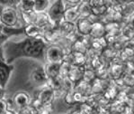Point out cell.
I'll return each mask as SVG.
<instances>
[{
	"label": "cell",
	"mask_w": 134,
	"mask_h": 114,
	"mask_svg": "<svg viewBox=\"0 0 134 114\" xmlns=\"http://www.w3.org/2000/svg\"><path fill=\"white\" fill-rule=\"evenodd\" d=\"M46 42L43 38H28L23 44V52L30 57H38L42 54Z\"/></svg>",
	"instance_id": "6da1fadb"
},
{
	"label": "cell",
	"mask_w": 134,
	"mask_h": 114,
	"mask_svg": "<svg viewBox=\"0 0 134 114\" xmlns=\"http://www.w3.org/2000/svg\"><path fill=\"white\" fill-rule=\"evenodd\" d=\"M66 8L67 7L65 5V2L62 0H57L52 4H51L48 11L46 12L51 22H52L56 26H58L60 22H62Z\"/></svg>",
	"instance_id": "7a4b0ae2"
},
{
	"label": "cell",
	"mask_w": 134,
	"mask_h": 114,
	"mask_svg": "<svg viewBox=\"0 0 134 114\" xmlns=\"http://www.w3.org/2000/svg\"><path fill=\"white\" fill-rule=\"evenodd\" d=\"M19 16H18L17 10L12 7H5L1 16H0V23L4 26L8 27H14L18 24Z\"/></svg>",
	"instance_id": "3957f363"
},
{
	"label": "cell",
	"mask_w": 134,
	"mask_h": 114,
	"mask_svg": "<svg viewBox=\"0 0 134 114\" xmlns=\"http://www.w3.org/2000/svg\"><path fill=\"white\" fill-rule=\"evenodd\" d=\"M45 59L47 63H61L64 60V53L61 45L53 43L49 46L45 52Z\"/></svg>",
	"instance_id": "277c9868"
},
{
	"label": "cell",
	"mask_w": 134,
	"mask_h": 114,
	"mask_svg": "<svg viewBox=\"0 0 134 114\" xmlns=\"http://www.w3.org/2000/svg\"><path fill=\"white\" fill-rule=\"evenodd\" d=\"M55 92L49 86L44 85L43 88L40 91L36 97V100L39 101L42 104H52L55 100Z\"/></svg>",
	"instance_id": "5b68a950"
},
{
	"label": "cell",
	"mask_w": 134,
	"mask_h": 114,
	"mask_svg": "<svg viewBox=\"0 0 134 114\" xmlns=\"http://www.w3.org/2000/svg\"><path fill=\"white\" fill-rule=\"evenodd\" d=\"M77 34L81 36H88L91 32L93 22L89 18H79L75 24Z\"/></svg>",
	"instance_id": "8992f818"
},
{
	"label": "cell",
	"mask_w": 134,
	"mask_h": 114,
	"mask_svg": "<svg viewBox=\"0 0 134 114\" xmlns=\"http://www.w3.org/2000/svg\"><path fill=\"white\" fill-rule=\"evenodd\" d=\"M31 80L34 82L35 84L38 85H46L47 82H48V76L46 75V72L44 71V68L43 67H35L32 71L30 74Z\"/></svg>",
	"instance_id": "52a82bcc"
},
{
	"label": "cell",
	"mask_w": 134,
	"mask_h": 114,
	"mask_svg": "<svg viewBox=\"0 0 134 114\" xmlns=\"http://www.w3.org/2000/svg\"><path fill=\"white\" fill-rule=\"evenodd\" d=\"M13 71V66L8 65L3 61H0V88L5 90Z\"/></svg>",
	"instance_id": "ba28073f"
},
{
	"label": "cell",
	"mask_w": 134,
	"mask_h": 114,
	"mask_svg": "<svg viewBox=\"0 0 134 114\" xmlns=\"http://www.w3.org/2000/svg\"><path fill=\"white\" fill-rule=\"evenodd\" d=\"M13 101L14 105L19 108V110L24 109V108L31 105L32 103V99H31L30 95L25 92H16L13 98Z\"/></svg>",
	"instance_id": "9c48e42d"
},
{
	"label": "cell",
	"mask_w": 134,
	"mask_h": 114,
	"mask_svg": "<svg viewBox=\"0 0 134 114\" xmlns=\"http://www.w3.org/2000/svg\"><path fill=\"white\" fill-rule=\"evenodd\" d=\"M106 36L105 26L102 22L97 21L93 23L91 32L89 34V36L92 39H100Z\"/></svg>",
	"instance_id": "30bf717a"
},
{
	"label": "cell",
	"mask_w": 134,
	"mask_h": 114,
	"mask_svg": "<svg viewBox=\"0 0 134 114\" xmlns=\"http://www.w3.org/2000/svg\"><path fill=\"white\" fill-rule=\"evenodd\" d=\"M84 71H85V67L71 65L68 78H69V80H70L71 82L76 85V84L78 83L79 82H81L82 79H83Z\"/></svg>",
	"instance_id": "8fae6325"
},
{
	"label": "cell",
	"mask_w": 134,
	"mask_h": 114,
	"mask_svg": "<svg viewBox=\"0 0 134 114\" xmlns=\"http://www.w3.org/2000/svg\"><path fill=\"white\" fill-rule=\"evenodd\" d=\"M80 18L79 13H78L77 7H67L65 10L63 16V21L70 23V24H76V22Z\"/></svg>",
	"instance_id": "7c38bea8"
},
{
	"label": "cell",
	"mask_w": 134,
	"mask_h": 114,
	"mask_svg": "<svg viewBox=\"0 0 134 114\" xmlns=\"http://www.w3.org/2000/svg\"><path fill=\"white\" fill-rule=\"evenodd\" d=\"M44 71L46 72V75L48 78H56L59 76V68H60V63H46L43 66Z\"/></svg>",
	"instance_id": "4fadbf2b"
},
{
	"label": "cell",
	"mask_w": 134,
	"mask_h": 114,
	"mask_svg": "<svg viewBox=\"0 0 134 114\" xmlns=\"http://www.w3.org/2000/svg\"><path fill=\"white\" fill-rule=\"evenodd\" d=\"M31 105H32V106L35 108V110L39 114H52L53 112L52 104H49V105L42 104L39 101H37L36 99L32 101Z\"/></svg>",
	"instance_id": "5bb4252c"
},
{
	"label": "cell",
	"mask_w": 134,
	"mask_h": 114,
	"mask_svg": "<svg viewBox=\"0 0 134 114\" xmlns=\"http://www.w3.org/2000/svg\"><path fill=\"white\" fill-rule=\"evenodd\" d=\"M77 9L80 18H89L92 16V9L88 1H81Z\"/></svg>",
	"instance_id": "9a60e30c"
},
{
	"label": "cell",
	"mask_w": 134,
	"mask_h": 114,
	"mask_svg": "<svg viewBox=\"0 0 134 114\" xmlns=\"http://www.w3.org/2000/svg\"><path fill=\"white\" fill-rule=\"evenodd\" d=\"M121 14L122 19H126V21L134 14V2H126V4H121Z\"/></svg>",
	"instance_id": "2e32d148"
},
{
	"label": "cell",
	"mask_w": 134,
	"mask_h": 114,
	"mask_svg": "<svg viewBox=\"0 0 134 114\" xmlns=\"http://www.w3.org/2000/svg\"><path fill=\"white\" fill-rule=\"evenodd\" d=\"M25 34L29 38H43L42 29L34 26V24H31V26H26Z\"/></svg>",
	"instance_id": "e0dca14e"
},
{
	"label": "cell",
	"mask_w": 134,
	"mask_h": 114,
	"mask_svg": "<svg viewBox=\"0 0 134 114\" xmlns=\"http://www.w3.org/2000/svg\"><path fill=\"white\" fill-rule=\"evenodd\" d=\"M49 6H51V2L48 0H36L34 1V11L37 14L46 13Z\"/></svg>",
	"instance_id": "ac0fdd59"
},
{
	"label": "cell",
	"mask_w": 134,
	"mask_h": 114,
	"mask_svg": "<svg viewBox=\"0 0 134 114\" xmlns=\"http://www.w3.org/2000/svg\"><path fill=\"white\" fill-rule=\"evenodd\" d=\"M49 23H51V20H49L47 13L37 14V17H36L34 26H38V27L42 29V28H44L46 26H48Z\"/></svg>",
	"instance_id": "d6986e66"
},
{
	"label": "cell",
	"mask_w": 134,
	"mask_h": 114,
	"mask_svg": "<svg viewBox=\"0 0 134 114\" xmlns=\"http://www.w3.org/2000/svg\"><path fill=\"white\" fill-rule=\"evenodd\" d=\"M21 16L27 26L35 24V20L37 17V13L34 11H28V12H21Z\"/></svg>",
	"instance_id": "ffe728a7"
},
{
	"label": "cell",
	"mask_w": 134,
	"mask_h": 114,
	"mask_svg": "<svg viewBox=\"0 0 134 114\" xmlns=\"http://www.w3.org/2000/svg\"><path fill=\"white\" fill-rule=\"evenodd\" d=\"M96 79V71H94L93 69H88V68H85V71H84L83 74V79L82 81L87 82V83L91 84Z\"/></svg>",
	"instance_id": "44dd1931"
},
{
	"label": "cell",
	"mask_w": 134,
	"mask_h": 114,
	"mask_svg": "<svg viewBox=\"0 0 134 114\" xmlns=\"http://www.w3.org/2000/svg\"><path fill=\"white\" fill-rule=\"evenodd\" d=\"M34 0H22L19 2L20 12H28L34 11Z\"/></svg>",
	"instance_id": "7402d4cb"
},
{
	"label": "cell",
	"mask_w": 134,
	"mask_h": 114,
	"mask_svg": "<svg viewBox=\"0 0 134 114\" xmlns=\"http://www.w3.org/2000/svg\"><path fill=\"white\" fill-rule=\"evenodd\" d=\"M122 52L127 55L128 58L134 56V40L131 39L130 41H127L123 45Z\"/></svg>",
	"instance_id": "603a6c76"
},
{
	"label": "cell",
	"mask_w": 134,
	"mask_h": 114,
	"mask_svg": "<svg viewBox=\"0 0 134 114\" xmlns=\"http://www.w3.org/2000/svg\"><path fill=\"white\" fill-rule=\"evenodd\" d=\"M123 85L128 88L134 87V73H124L121 77Z\"/></svg>",
	"instance_id": "cb8c5ba5"
},
{
	"label": "cell",
	"mask_w": 134,
	"mask_h": 114,
	"mask_svg": "<svg viewBox=\"0 0 134 114\" xmlns=\"http://www.w3.org/2000/svg\"><path fill=\"white\" fill-rule=\"evenodd\" d=\"M70 67H71L70 63H67V62H62L60 63V68H59V77L62 79L68 78Z\"/></svg>",
	"instance_id": "d4e9b609"
},
{
	"label": "cell",
	"mask_w": 134,
	"mask_h": 114,
	"mask_svg": "<svg viewBox=\"0 0 134 114\" xmlns=\"http://www.w3.org/2000/svg\"><path fill=\"white\" fill-rule=\"evenodd\" d=\"M124 67V73H134V62L128 60L123 63Z\"/></svg>",
	"instance_id": "484cf974"
},
{
	"label": "cell",
	"mask_w": 134,
	"mask_h": 114,
	"mask_svg": "<svg viewBox=\"0 0 134 114\" xmlns=\"http://www.w3.org/2000/svg\"><path fill=\"white\" fill-rule=\"evenodd\" d=\"M18 114H39V113L37 112L35 108L32 106V105H29V106L20 110Z\"/></svg>",
	"instance_id": "4316f807"
},
{
	"label": "cell",
	"mask_w": 134,
	"mask_h": 114,
	"mask_svg": "<svg viewBox=\"0 0 134 114\" xmlns=\"http://www.w3.org/2000/svg\"><path fill=\"white\" fill-rule=\"evenodd\" d=\"M64 99H65V101L68 104H74V103H76L75 100H74V90L66 92L65 95H64Z\"/></svg>",
	"instance_id": "83f0119b"
},
{
	"label": "cell",
	"mask_w": 134,
	"mask_h": 114,
	"mask_svg": "<svg viewBox=\"0 0 134 114\" xmlns=\"http://www.w3.org/2000/svg\"><path fill=\"white\" fill-rule=\"evenodd\" d=\"M8 105L7 102L5 100H0V114H3L4 112H5L7 111H8Z\"/></svg>",
	"instance_id": "f1b7e54d"
},
{
	"label": "cell",
	"mask_w": 134,
	"mask_h": 114,
	"mask_svg": "<svg viewBox=\"0 0 134 114\" xmlns=\"http://www.w3.org/2000/svg\"><path fill=\"white\" fill-rule=\"evenodd\" d=\"M126 24H127L128 26H129L131 29H132V31L134 32V14H132V16H131V17H130L129 19L127 20Z\"/></svg>",
	"instance_id": "f546056e"
},
{
	"label": "cell",
	"mask_w": 134,
	"mask_h": 114,
	"mask_svg": "<svg viewBox=\"0 0 134 114\" xmlns=\"http://www.w3.org/2000/svg\"><path fill=\"white\" fill-rule=\"evenodd\" d=\"M7 34H5V33H1L0 34V46L3 44V43L5 42V40L7 39Z\"/></svg>",
	"instance_id": "4dcf8cb0"
},
{
	"label": "cell",
	"mask_w": 134,
	"mask_h": 114,
	"mask_svg": "<svg viewBox=\"0 0 134 114\" xmlns=\"http://www.w3.org/2000/svg\"><path fill=\"white\" fill-rule=\"evenodd\" d=\"M4 96H5V90L0 88V100H3Z\"/></svg>",
	"instance_id": "1f68e13d"
},
{
	"label": "cell",
	"mask_w": 134,
	"mask_h": 114,
	"mask_svg": "<svg viewBox=\"0 0 134 114\" xmlns=\"http://www.w3.org/2000/svg\"><path fill=\"white\" fill-rule=\"evenodd\" d=\"M4 8H5V7H4V6L2 5L1 3H0V16H1L2 13H3V10H4Z\"/></svg>",
	"instance_id": "d6a6232c"
},
{
	"label": "cell",
	"mask_w": 134,
	"mask_h": 114,
	"mask_svg": "<svg viewBox=\"0 0 134 114\" xmlns=\"http://www.w3.org/2000/svg\"><path fill=\"white\" fill-rule=\"evenodd\" d=\"M1 33H4V26L0 23V34Z\"/></svg>",
	"instance_id": "836d02e7"
},
{
	"label": "cell",
	"mask_w": 134,
	"mask_h": 114,
	"mask_svg": "<svg viewBox=\"0 0 134 114\" xmlns=\"http://www.w3.org/2000/svg\"><path fill=\"white\" fill-rule=\"evenodd\" d=\"M3 114H15V113H14V111H9V110H8V111H5V112H4Z\"/></svg>",
	"instance_id": "e575fe53"
},
{
	"label": "cell",
	"mask_w": 134,
	"mask_h": 114,
	"mask_svg": "<svg viewBox=\"0 0 134 114\" xmlns=\"http://www.w3.org/2000/svg\"><path fill=\"white\" fill-rule=\"evenodd\" d=\"M73 114H83V113H82L80 111H76V112H74Z\"/></svg>",
	"instance_id": "d590c367"
}]
</instances>
